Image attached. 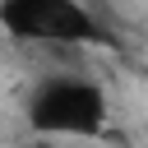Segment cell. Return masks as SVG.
<instances>
[{"label":"cell","mask_w":148,"mask_h":148,"mask_svg":"<svg viewBox=\"0 0 148 148\" xmlns=\"http://www.w3.org/2000/svg\"><path fill=\"white\" fill-rule=\"evenodd\" d=\"M28 130L37 139H102L106 120H111V102L106 88L83 79V74H46L32 83L28 102H23Z\"/></svg>","instance_id":"obj_1"},{"label":"cell","mask_w":148,"mask_h":148,"mask_svg":"<svg viewBox=\"0 0 148 148\" xmlns=\"http://www.w3.org/2000/svg\"><path fill=\"white\" fill-rule=\"evenodd\" d=\"M0 28L18 42L51 46H102L111 32L83 0H0Z\"/></svg>","instance_id":"obj_2"},{"label":"cell","mask_w":148,"mask_h":148,"mask_svg":"<svg viewBox=\"0 0 148 148\" xmlns=\"http://www.w3.org/2000/svg\"><path fill=\"white\" fill-rule=\"evenodd\" d=\"M28 148H60V143H56V139H32Z\"/></svg>","instance_id":"obj_3"}]
</instances>
